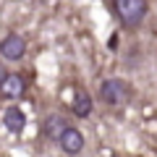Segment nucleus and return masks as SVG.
<instances>
[{
    "label": "nucleus",
    "mask_w": 157,
    "mask_h": 157,
    "mask_svg": "<svg viewBox=\"0 0 157 157\" xmlns=\"http://www.w3.org/2000/svg\"><path fill=\"white\" fill-rule=\"evenodd\" d=\"M113 13L126 29H139L149 13L147 0H113Z\"/></svg>",
    "instance_id": "f257e3e1"
},
{
    "label": "nucleus",
    "mask_w": 157,
    "mask_h": 157,
    "mask_svg": "<svg viewBox=\"0 0 157 157\" xmlns=\"http://www.w3.org/2000/svg\"><path fill=\"white\" fill-rule=\"evenodd\" d=\"M100 100L107 107H121L131 100V86L123 78H105L100 84Z\"/></svg>",
    "instance_id": "f03ea898"
},
{
    "label": "nucleus",
    "mask_w": 157,
    "mask_h": 157,
    "mask_svg": "<svg viewBox=\"0 0 157 157\" xmlns=\"http://www.w3.org/2000/svg\"><path fill=\"white\" fill-rule=\"evenodd\" d=\"M0 55L6 58V60H21L26 55V39L21 34H8V37H3V42H0Z\"/></svg>",
    "instance_id": "7ed1b4c3"
},
{
    "label": "nucleus",
    "mask_w": 157,
    "mask_h": 157,
    "mask_svg": "<svg viewBox=\"0 0 157 157\" xmlns=\"http://www.w3.org/2000/svg\"><path fill=\"white\" fill-rule=\"evenodd\" d=\"M84 144H86L84 134H81L78 128H73V126H68V128L60 134V139H58V147H60L66 155H78V152L84 149Z\"/></svg>",
    "instance_id": "20e7f679"
},
{
    "label": "nucleus",
    "mask_w": 157,
    "mask_h": 157,
    "mask_svg": "<svg viewBox=\"0 0 157 157\" xmlns=\"http://www.w3.org/2000/svg\"><path fill=\"white\" fill-rule=\"evenodd\" d=\"M24 92H26V81H24L21 73H8L6 81L0 84V94L6 100H21Z\"/></svg>",
    "instance_id": "39448f33"
},
{
    "label": "nucleus",
    "mask_w": 157,
    "mask_h": 157,
    "mask_svg": "<svg viewBox=\"0 0 157 157\" xmlns=\"http://www.w3.org/2000/svg\"><path fill=\"white\" fill-rule=\"evenodd\" d=\"M66 128H68V123H66V118H63L60 113H50V115L42 121V136H47L50 141H58Z\"/></svg>",
    "instance_id": "423d86ee"
},
{
    "label": "nucleus",
    "mask_w": 157,
    "mask_h": 157,
    "mask_svg": "<svg viewBox=\"0 0 157 157\" xmlns=\"http://www.w3.org/2000/svg\"><path fill=\"white\" fill-rule=\"evenodd\" d=\"M3 123H6V128L11 131V134H21V131L26 128V113L18 105H11L3 113Z\"/></svg>",
    "instance_id": "0eeeda50"
},
{
    "label": "nucleus",
    "mask_w": 157,
    "mask_h": 157,
    "mask_svg": "<svg viewBox=\"0 0 157 157\" xmlns=\"http://www.w3.org/2000/svg\"><path fill=\"white\" fill-rule=\"evenodd\" d=\"M92 107H94V102H92L89 92H84V89H81L76 97H73V115L86 118V115H92Z\"/></svg>",
    "instance_id": "6e6552de"
},
{
    "label": "nucleus",
    "mask_w": 157,
    "mask_h": 157,
    "mask_svg": "<svg viewBox=\"0 0 157 157\" xmlns=\"http://www.w3.org/2000/svg\"><path fill=\"white\" fill-rule=\"evenodd\" d=\"M6 76H8V68L3 66V60H0V84H3V81H6Z\"/></svg>",
    "instance_id": "1a4fd4ad"
}]
</instances>
